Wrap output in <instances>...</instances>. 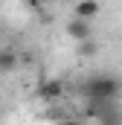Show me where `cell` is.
<instances>
[{
	"label": "cell",
	"instance_id": "6da1fadb",
	"mask_svg": "<svg viewBox=\"0 0 122 125\" xmlns=\"http://www.w3.org/2000/svg\"><path fill=\"white\" fill-rule=\"evenodd\" d=\"M119 90H122V82L116 76H93L90 82H84V87H81V93L87 99H99V102H108Z\"/></svg>",
	"mask_w": 122,
	"mask_h": 125
},
{
	"label": "cell",
	"instance_id": "7a4b0ae2",
	"mask_svg": "<svg viewBox=\"0 0 122 125\" xmlns=\"http://www.w3.org/2000/svg\"><path fill=\"white\" fill-rule=\"evenodd\" d=\"M99 12H102L99 0H79V3H76V9H73V18H81V21H93V18H96Z\"/></svg>",
	"mask_w": 122,
	"mask_h": 125
},
{
	"label": "cell",
	"instance_id": "3957f363",
	"mask_svg": "<svg viewBox=\"0 0 122 125\" xmlns=\"http://www.w3.org/2000/svg\"><path fill=\"white\" fill-rule=\"evenodd\" d=\"M67 35L79 44V41H87L90 38V21H81V18H73L67 23Z\"/></svg>",
	"mask_w": 122,
	"mask_h": 125
},
{
	"label": "cell",
	"instance_id": "277c9868",
	"mask_svg": "<svg viewBox=\"0 0 122 125\" xmlns=\"http://www.w3.org/2000/svg\"><path fill=\"white\" fill-rule=\"evenodd\" d=\"M61 93H64V84L61 82H44L41 87H38V96L41 99H47V102H52V99H61Z\"/></svg>",
	"mask_w": 122,
	"mask_h": 125
},
{
	"label": "cell",
	"instance_id": "5b68a950",
	"mask_svg": "<svg viewBox=\"0 0 122 125\" xmlns=\"http://www.w3.org/2000/svg\"><path fill=\"white\" fill-rule=\"evenodd\" d=\"M18 67V52L15 50H0V73H12Z\"/></svg>",
	"mask_w": 122,
	"mask_h": 125
},
{
	"label": "cell",
	"instance_id": "8992f818",
	"mask_svg": "<svg viewBox=\"0 0 122 125\" xmlns=\"http://www.w3.org/2000/svg\"><path fill=\"white\" fill-rule=\"evenodd\" d=\"M79 55H96V44H93V38L79 41Z\"/></svg>",
	"mask_w": 122,
	"mask_h": 125
},
{
	"label": "cell",
	"instance_id": "52a82bcc",
	"mask_svg": "<svg viewBox=\"0 0 122 125\" xmlns=\"http://www.w3.org/2000/svg\"><path fill=\"white\" fill-rule=\"evenodd\" d=\"M58 125H81L79 119H64V122H58Z\"/></svg>",
	"mask_w": 122,
	"mask_h": 125
},
{
	"label": "cell",
	"instance_id": "ba28073f",
	"mask_svg": "<svg viewBox=\"0 0 122 125\" xmlns=\"http://www.w3.org/2000/svg\"><path fill=\"white\" fill-rule=\"evenodd\" d=\"M44 3H50V0H44Z\"/></svg>",
	"mask_w": 122,
	"mask_h": 125
}]
</instances>
